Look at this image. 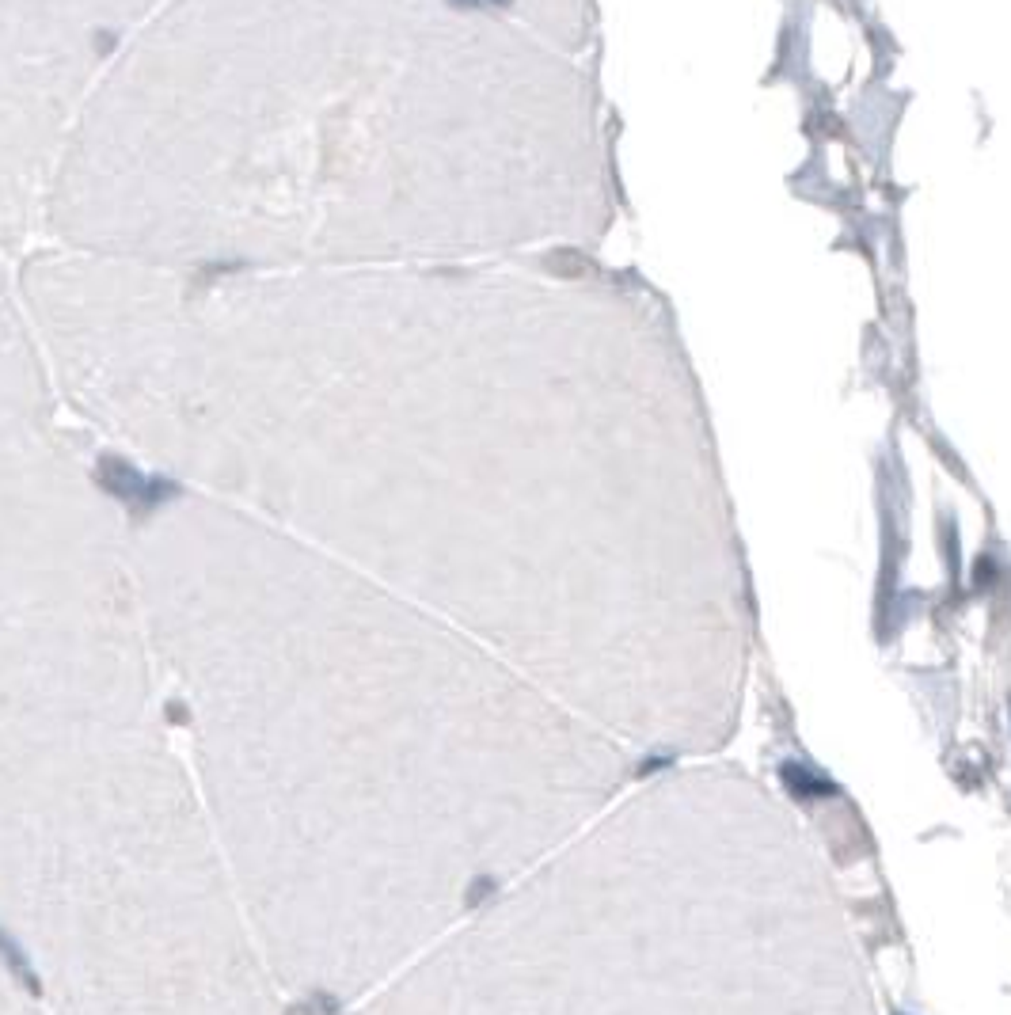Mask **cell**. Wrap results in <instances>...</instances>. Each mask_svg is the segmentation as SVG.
I'll list each match as a JSON object with an SVG mask.
<instances>
[{
  "label": "cell",
  "instance_id": "6",
  "mask_svg": "<svg viewBox=\"0 0 1011 1015\" xmlns=\"http://www.w3.org/2000/svg\"><path fill=\"white\" fill-rule=\"evenodd\" d=\"M286 1015H324V1012H320V1004H316L312 996H305V1000H293L286 1008Z\"/></svg>",
  "mask_w": 1011,
  "mask_h": 1015
},
{
  "label": "cell",
  "instance_id": "4",
  "mask_svg": "<svg viewBox=\"0 0 1011 1015\" xmlns=\"http://www.w3.org/2000/svg\"><path fill=\"white\" fill-rule=\"evenodd\" d=\"M0 962H4V970L12 974V981L20 985L23 993H31V996L46 993L42 974L35 970V962H31V955H27V947H23L20 939L12 936L8 928H0Z\"/></svg>",
  "mask_w": 1011,
  "mask_h": 1015
},
{
  "label": "cell",
  "instance_id": "3",
  "mask_svg": "<svg viewBox=\"0 0 1011 1015\" xmlns=\"http://www.w3.org/2000/svg\"><path fill=\"white\" fill-rule=\"evenodd\" d=\"M172 0H0V122L54 134L69 126L103 69ZM521 23L593 58L597 0H491Z\"/></svg>",
  "mask_w": 1011,
  "mask_h": 1015
},
{
  "label": "cell",
  "instance_id": "2",
  "mask_svg": "<svg viewBox=\"0 0 1011 1015\" xmlns=\"http://www.w3.org/2000/svg\"><path fill=\"white\" fill-rule=\"evenodd\" d=\"M620 217L593 58L491 0H172L84 99L39 240L339 270L601 251Z\"/></svg>",
  "mask_w": 1011,
  "mask_h": 1015
},
{
  "label": "cell",
  "instance_id": "5",
  "mask_svg": "<svg viewBox=\"0 0 1011 1015\" xmlns=\"http://www.w3.org/2000/svg\"><path fill=\"white\" fill-rule=\"evenodd\" d=\"M164 719H168L172 727H191V708H187L183 700H168V704H164Z\"/></svg>",
  "mask_w": 1011,
  "mask_h": 1015
},
{
  "label": "cell",
  "instance_id": "1",
  "mask_svg": "<svg viewBox=\"0 0 1011 1015\" xmlns=\"http://www.w3.org/2000/svg\"><path fill=\"white\" fill-rule=\"evenodd\" d=\"M50 384L172 438H373L422 460L533 597L578 696L677 685L753 601L681 320L601 251L172 270L39 244Z\"/></svg>",
  "mask_w": 1011,
  "mask_h": 1015
}]
</instances>
